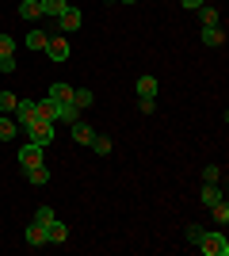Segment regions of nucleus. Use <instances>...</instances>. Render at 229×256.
I'll use <instances>...</instances> for the list:
<instances>
[{"label":"nucleus","instance_id":"1","mask_svg":"<svg viewBox=\"0 0 229 256\" xmlns=\"http://www.w3.org/2000/svg\"><path fill=\"white\" fill-rule=\"evenodd\" d=\"M27 138L34 142V146H50V142H54V122H50V118H34L31 126H27Z\"/></svg>","mask_w":229,"mask_h":256},{"label":"nucleus","instance_id":"4","mask_svg":"<svg viewBox=\"0 0 229 256\" xmlns=\"http://www.w3.org/2000/svg\"><path fill=\"white\" fill-rule=\"evenodd\" d=\"M80 23H84V16H80V8H65L61 16H57V31H80Z\"/></svg>","mask_w":229,"mask_h":256},{"label":"nucleus","instance_id":"3","mask_svg":"<svg viewBox=\"0 0 229 256\" xmlns=\"http://www.w3.org/2000/svg\"><path fill=\"white\" fill-rule=\"evenodd\" d=\"M11 118H15V122L27 130L34 118H38V111H34V100H19V104H15V111H11Z\"/></svg>","mask_w":229,"mask_h":256},{"label":"nucleus","instance_id":"7","mask_svg":"<svg viewBox=\"0 0 229 256\" xmlns=\"http://www.w3.org/2000/svg\"><path fill=\"white\" fill-rule=\"evenodd\" d=\"M61 241H69V226L54 218V222L46 226V245H61Z\"/></svg>","mask_w":229,"mask_h":256},{"label":"nucleus","instance_id":"21","mask_svg":"<svg viewBox=\"0 0 229 256\" xmlns=\"http://www.w3.org/2000/svg\"><path fill=\"white\" fill-rule=\"evenodd\" d=\"M210 218H214L218 226H226V222H229V203H226V199H218V203L210 206Z\"/></svg>","mask_w":229,"mask_h":256},{"label":"nucleus","instance_id":"9","mask_svg":"<svg viewBox=\"0 0 229 256\" xmlns=\"http://www.w3.org/2000/svg\"><path fill=\"white\" fill-rule=\"evenodd\" d=\"M23 176H27V184H34V188H46V184H50V168H46V164H31V168H23Z\"/></svg>","mask_w":229,"mask_h":256},{"label":"nucleus","instance_id":"14","mask_svg":"<svg viewBox=\"0 0 229 256\" xmlns=\"http://www.w3.org/2000/svg\"><path fill=\"white\" fill-rule=\"evenodd\" d=\"M34 111H38V118H50V122H54L57 118V104L50 96H42V100H34Z\"/></svg>","mask_w":229,"mask_h":256},{"label":"nucleus","instance_id":"13","mask_svg":"<svg viewBox=\"0 0 229 256\" xmlns=\"http://www.w3.org/2000/svg\"><path fill=\"white\" fill-rule=\"evenodd\" d=\"M46 96L54 100V104H73V88L57 80V84H50V92H46Z\"/></svg>","mask_w":229,"mask_h":256},{"label":"nucleus","instance_id":"8","mask_svg":"<svg viewBox=\"0 0 229 256\" xmlns=\"http://www.w3.org/2000/svg\"><path fill=\"white\" fill-rule=\"evenodd\" d=\"M69 134H73L76 146H88V142L96 138V130L88 126V122H80V118H76V122H69Z\"/></svg>","mask_w":229,"mask_h":256},{"label":"nucleus","instance_id":"15","mask_svg":"<svg viewBox=\"0 0 229 256\" xmlns=\"http://www.w3.org/2000/svg\"><path fill=\"white\" fill-rule=\"evenodd\" d=\"M199 38H203V46H222L226 42V31H222V27H203Z\"/></svg>","mask_w":229,"mask_h":256},{"label":"nucleus","instance_id":"25","mask_svg":"<svg viewBox=\"0 0 229 256\" xmlns=\"http://www.w3.org/2000/svg\"><path fill=\"white\" fill-rule=\"evenodd\" d=\"M19 104V96H11V92H0V115H11Z\"/></svg>","mask_w":229,"mask_h":256},{"label":"nucleus","instance_id":"34","mask_svg":"<svg viewBox=\"0 0 229 256\" xmlns=\"http://www.w3.org/2000/svg\"><path fill=\"white\" fill-rule=\"evenodd\" d=\"M107 4H119V0H107Z\"/></svg>","mask_w":229,"mask_h":256},{"label":"nucleus","instance_id":"29","mask_svg":"<svg viewBox=\"0 0 229 256\" xmlns=\"http://www.w3.org/2000/svg\"><path fill=\"white\" fill-rule=\"evenodd\" d=\"M199 237H203V226L191 222V226H187V241H191V245H199Z\"/></svg>","mask_w":229,"mask_h":256},{"label":"nucleus","instance_id":"30","mask_svg":"<svg viewBox=\"0 0 229 256\" xmlns=\"http://www.w3.org/2000/svg\"><path fill=\"white\" fill-rule=\"evenodd\" d=\"M138 107H142V115H153V111H157V100H138Z\"/></svg>","mask_w":229,"mask_h":256},{"label":"nucleus","instance_id":"19","mask_svg":"<svg viewBox=\"0 0 229 256\" xmlns=\"http://www.w3.org/2000/svg\"><path fill=\"white\" fill-rule=\"evenodd\" d=\"M46 42H50V34H46V31H31V34H27V50H34V54H42Z\"/></svg>","mask_w":229,"mask_h":256},{"label":"nucleus","instance_id":"22","mask_svg":"<svg viewBox=\"0 0 229 256\" xmlns=\"http://www.w3.org/2000/svg\"><path fill=\"white\" fill-rule=\"evenodd\" d=\"M88 146H92V153H99V157H107V153H111V138H107V134H96Z\"/></svg>","mask_w":229,"mask_h":256},{"label":"nucleus","instance_id":"2","mask_svg":"<svg viewBox=\"0 0 229 256\" xmlns=\"http://www.w3.org/2000/svg\"><path fill=\"white\" fill-rule=\"evenodd\" d=\"M199 248H203L207 256H229L226 234H207V230H203V237H199Z\"/></svg>","mask_w":229,"mask_h":256},{"label":"nucleus","instance_id":"5","mask_svg":"<svg viewBox=\"0 0 229 256\" xmlns=\"http://www.w3.org/2000/svg\"><path fill=\"white\" fill-rule=\"evenodd\" d=\"M42 54L50 58V62H69V38H61V34H57V38H50Z\"/></svg>","mask_w":229,"mask_h":256},{"label":"nucleus","instance_id":"20","mask_svg":"<svg viewBox=\"0 0 229 256\" xmlns=\"http://www.w3.org/2000/svg\"><path fill=\"white\" fill-rule=\"evenodd\" d=\"M218 199H222V188H218V184H203V206L210 210Z\"/></svg>","mask_w":229,"mask_h":256},{"label":"nucleus","instance_id":"28","mask_svg":"<svg viewBox=\"0 0 229 256\" xmlns=\"http://www.w3.org/2000/svg\"><path fill=\"white\" fill-rule=\"evenodd\" d=\"M218 176H222L218 164H207V168H203V180H207V184H218Z\"/></svg>","mask_w":229,"mask_h":256},{"label":"nucleus","instance_id":"33","mask_svg":"<svg viewBox=\"0 0 229 256\" xmlns=\"http://www.w3.org/2000/svg\"><path fill=\"white\" fill-rule=\"evenodd\" d=\"M119 4H134V0H119Z\"/></svg>","mask_w":229,"mask_h":256},{"label":"nucleus","instance_id":"18","mask_svg":"<svg viewBox=\"0 0 229 256\" xmlns=\"http://www.w3.org/2000/svg\"><path fill=\"white\" fill-rule=\"evenodd\" d=\"M38 4H42V16H50V20H57L69 8V0H38Z\"/></svg>","mask_w":229,"mask_h":256},{"label":"nucleus","instance_id":"6","mask_svg":"<svg viewBox=\"0 0 229 256\" xmlns=\"http://www.w3.org/2000/svg\"><path fill=\"white\" fill-rule=\"evenodd\" d=\"M42 146H34V142H27V146H23V150H19V164H23V168H31V164H46V160H42Z\"/></svg>","mask_w":229,"mask_h":256},{"label":"nucleus","instance_id":"10","mask_svg":"<svg viewBox=\"0 0 229 256\" xmlns=\"http://www.w3.org/2000/svg\"><path fill=\"white\" fill-rule=\"evenodd\" d=\"M19 20H27V23L42 20V4L38 0H19Z\"/></svg>","mask_w":229,"mask_h":256},{"label":"nucleus","instance_id":"23","mask_svg":"<svg viewBox=\"0 0 229 256\" xmlns=\"http://www.w3.org/2000/svg\"><path fill=\"white\" fill-rule=\"evenodd\" d=\"M199 20H203V27H218V12H214V8H210V4H203V8H199Z\"/></svg>","mask_w":229,"mask_h":256},{"label":"nucleus","instance_id":"12","mask_svg":"<svg viewBox=\"0 0 229 256\" xmlns=\"http://www.w3.org/2000/svg\"><path fill=\"white\" fill-rule=\"evenodd\" d=\"M15 134H19V122L11 115H0V142H15Z\"/></svg>","mask_w":229,"mask_h":256},{"label":"nucleus","instance_id":"31","mask_svg":"<svg viewBox=\"0 0 229 256\" xmlns=\"http://www.w3.org/2000/svg\"><path fill=\"white\" fill-rule=\"evenodd\" d=\"M0 73H15V58H0Z\"/></svg>","mask_w":229,"mask_h":256},{"label":"nucleus","instance_id":"24","mask_svg":"<svg viewBox=\"0 0 229 256\" xmlns=\"http://www.w3.org/2000/svg\"><path fill=\"white\" fill-rule=\"evenodd\" d=\"M92 100H96V96H92L88 88H73V104L80 107V111H84V107H92Z\"/></svg>","mask_w":229,"mask_h":256},{"label":"nucleus","instance_id":"26","mask_svg":"<svg viewBox=\"0 0 229 256\" xmlns=\"http://www.w3.org/2000/svg\"><path fill=\"white\" fill-rule=\"evenodd\" d=\"M0 58H15V38L11 34H0Z\"/></svg>","mask_w":229,"mask_h":256},{"label":"nucleus","instance_id":"32","mask_svg":"<svg viewBox=\"0 0 229 256\" xmlns=\"http://www.w3.org/2000/svg\"><path fill=\"white\" fill-rule=\"evenodd\" d=\"M180 4H184L187 12H199V8H203V4H207V0H180Z\"/></svg>","mask_w":229,"mask_h":256},{"label":"nucleus","instance_id":"16","mask_svg":"<svg viewBox=\"0 0 229 256\" xmlns=\"http://www.w3.org/2000/svg\"><path fill=\"white\" fill-rule=\"evenodd\" d=\"M138 100H157V76H142L138 80Z\"/></svg>","mask_w":229,"mask_h":256},{"label":"nucleus","instance_id":"11","mask_svg":"<svg viewBox=\"0 0 229 256\" xmlns=\"http://www.w3.org/2000/svg\"><path fill=\"white\" fill-rule=\"evenodd\" d=\"M23 237H27V245H31V248H42V245H46V226L31 222V226H27V234H23Z\"/></svg>","mask_w":229,"mask_h":256},{"label":"nucleus","instance_id":"17","mask_svg":"<svg viewBox=\"0 0 229 256\" xmlns=\"http://www.w3.org/2000/svg\"><path fill=\"white\" fill-rule=\"evenodd\" d=\"M80 118V107L76 104H57V118L54 122H76Z\"/></svg>","mask_w":229,"mask_h":256},{"label":"nucleus","instance_id":"27","mask_svg":"<svg viewBox=\"0 0 229 256\" xmlns=\"http://www.w3.org/2000/svg\"><path fill=\"white\" fill-rule=\"evenodd\" d=\"M54 218H57V214H54V206H38V214H34V222H38V226H50Z\"/></svg>","mask_w":229,"mask_h":256}]
</instances>
